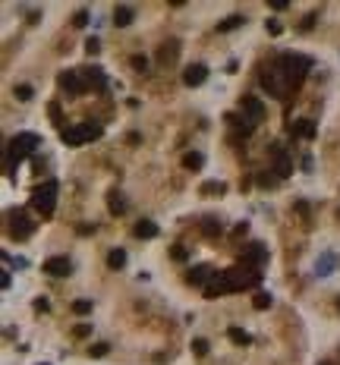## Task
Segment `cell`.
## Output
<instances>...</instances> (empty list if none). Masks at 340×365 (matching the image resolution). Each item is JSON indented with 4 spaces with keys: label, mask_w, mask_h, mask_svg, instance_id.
Wrapping results in <instances>:
<instances>
[{
    "label": "cell",
    "mask_w": 340,
    "mask_h": 365,
    "mask_svg": "<svg viewBox=\"0 0 340 365\" xmlns=\"http://www.w3.org/2000/svg\"><path fill=\"white\" fill-rule=\"evenodd\" d=\"M271 157H274V170H271V174H277V176H281V180H284V176H290L293 174V164H290V157H286L284 155V148H281V145H271Z\"/></svg>",
    "instance_id": "cell-11"
},
{
    "label": "cell",
    "mask_w": 340,
    "mask_h": 365,
    "mask_svg": "<svg viewBox=\"0 0 340 365\" xmlns=\"http://www.w3.org/2000/svg\"><path fill=\"white\" fill-rule=\"evenodd\" d=\"M38 145H41V139L35 132H19V136L10 139V148H6V170H10V176H16V164L25 155H32Z\"/></svg>",
    "instance_id": "cell-2"
},
{
    "label": "cell",
    "mask_w": 340,
    "mask_h": 365,
    "mask_svg": "<svg viewBox=\"0 0 340 365\" xmlns=\"http://www.w3.org/2000/svg\"><path fill=\"white\" fill-rule=\"evenodd\" d=\"M239 107H243V114H246V123H249V126H255V123H262V120H265V104L258 101V98L246 95L243 101H239Z\"/></svg>",
    "instance_id": "cell-10"
},
{
    "label": "cell",
    "mask_w": 340,
    "mask_h": 365,
    "mask_svg": "<svg viewBox=\"0 0 340 365\" xmlns=\"http://www.w3.org/2000/svg\"><path fill=\"white\" fill-rule=\"evenodd\" d=\"M262 85L268 88V95H274V98H284L286 91H290V79H286V72L281 70V63H277V60L262 72Z\"/></svg>",
    "instance_id": "cell-6"
},
{
    "label": "cell",
    "mask_w": 340,
    "mask_h": 365,
    "mask_svg": "<svg viewBox=\"0 0 340 365\" xmlns=\"http://www.w3.org/2000/svg\"><path fill=\"white\" fill-rule=\"evenodd\" d=\"M192 353H196V356H208V340H202V337L192 340Z\"/></svg>",
    "instance_id": "cell-29"
},
{
    "label": "cell",
    "mask_w": 340,
    "mask_h": 365,
    "mask_svg": "<svg viewBox=\"0 0 340 365\" xmlns=\"http://www.w3.org/2000/svg\"><path fill=\"white\" fill-rule=\"evenodd\" d=\"M32 233H35L32 217L25 214V211H13V214H10V236H13L16 243H22V240H29Z\"/></svg>",
    "instance_id": "cell-7"
},
{
    "label": "cell",
    "mask_w": 340,
    "mask_h": 365,
    "mask_svg": "<svg viewBox=\"0 0 340 365\" xmlns=\"http://www.w3.org/2000/svg\"><path fill=\"white\" fill-rule=\"evenodd\" d=\"M262 283V274L246 264H236V268H227L221 274H215L205 287V296L208 299H217L221 293H236V290H249V287H258Z\"/></svg>",
    "instance_id": "cell-1"
},
{
    "label": "cell",
    "mask_w": 340,
    "mask_h": 365,
    "mask_svg": "<svg viewBox=\"0 0 340 365\" xmlns=\"http://www.w3.org/2000/svg\"><path fill=\"white\" fill-rule=\"evenodd\" d=\"M224 189H227L224 183H205V186H202V195H211V192H217V195H221Z\"/></svg>",
    "instance_id": "cell-30"
},
{
    "label": "cell",
    "mask_w": 340,
    "mask_h": 365,
    "mask_svg": "<svg viewBox=\"0 0 340 365\" xmlns=\"http://www.w3.org/2000/svg\"><path fill=\"white\" fill-rule=\"evenodd\" d=\"M202 233L205 236H221V224H217V221H205L202 224Z\"/></svg>",
    "instance_id": "cell-25"
},
{
    "label": "cell",
    "mask_w": 340,
    "mask_h": 365,
    "mask_svg": "<svg viewBox=\"0 0 340 365\" xmlns=\"http://www.w3.org/2000/svg\"><path fill=\"white\" fill-rule=\"evenodd\" d=\"M318 271H322V277H324V274H328V271H331V255H324V258H322V264H318Z\"/></svg>",
    "instance_id": "cell-37"
},
{
    "label": "cell",
    "mask_w": 340,
    "mask_h": 365,
    "mask_svg": "<svg viewBox=\"0 0 340 365\" xmlns=\"http://www.w3.org/2000/svg\"><path fill=\"white\" fill-rule=\"evenodd\" d=\"M208 277H215L208 264H196V268H189V283H196V287H198V283H205Z\"/></svg>",
    "instance_id": "cell-17"
},
{
    "label": "cell",
    "mask_w": 340,
    "mask_h": 365,
    "mask_svg": "<svg viewBox=\"0 0 340 365\" xmlns=\"http://www.w3.org/2000/svg\"><path fill=\"white\" fill-rule=\"evenodd\" d=\"M202 164H205V157L198 155V151H189V155L183 157V167H186V170H198Z\"/></svg>",
    "instance_id": "cell-19"
},
{
    "label": "cell",
    "mask_w": 340,
    "mask_h": 365,
    "mask_svg": "<svg viewBox=\"0 0 340 365\" xmlns=\"http://www.w3.org/2000/svg\"><path fill=\"white\" fill-rule=\"evenodd\" d=\"M132 19H136V10H132V6H126V3L113 6V25H117V29H126Z\"/></svg>",
    "instance_id": "cell-15"
},
{
    "label": "cell",
    "mask_w": 340,
    "mask_h": 365,
    "mask_svg": "<svg viewBox=\"0 0 340 365\" xmlns=\"http://www.w3.org/2000/svg\"><path fill=\"white\" fill-rule=\"evenodd\" d=\"M60 88H66V95H82L89 88V82H85L82 70H66L60 72Z\"/></svg>",
    "instance_id": "cell-8"
},
{
    "label": "cell",
    "mask_w": 340,
    "mask_h": 365,
    "mask_svg": "<svg viewBox=\"0 0 340 365\" xmlns=\"http://www.w3.org/2000/svg\"><path fill=\"white\" fill-rule=\"evenodd\" d=\"M243 264L252 271H262V264H268V249H265L262 243H252L249 249L243 252Z\"/></svg>",
    "instance_id": "cell-9"
},
{
    "label": "cell",
    "mask_w": 340,
    "mask_h": 365,
    "mask_svg": "<svg viewBox=\"0 0 340 365\" xmlns=\"http://www.w3.org/2000/svg\"><path fill=\"white\" fill-rule=\"evenodd\" d=\"M227 337H230V340L236 343V347H246V343L252 340V337L246 334V330H239V328H230V330H227Z\"/></svg>",
    "instance_id": "cell-21"
},
{
    "label": "cell",
    "mask_w": 340,
    "mask_h": 365,
    "mask_svg": "<svg viewBox=\"0 0 340 365\" xmlns=\"http://www.w3.org/2000/svg\"><path fill=\"white\" fill-rule=\"evenodd\" d=\"M136 236H139V240H155V236H158V224L139 221V224H136Z\"/></svg>",
    "instance_id": "cell-18"
},
{
    "label": "cell",
    "mask_w": 340,
    "mask_h": 365,
    "mask_svg": "<svg viewBox=\"0 0 340 365\" xmlns=\"http://www.w3.org/2000/svg\"><path fill=\"white\" fill-rule=\"evenodd\" d=\"M243 22H246L243 16H227L224 22H217V32H233V29H239Z\"/></svg>",
    "instance_id": "cell-20"
},
{
    "label": "cell",
    "mask_w": 340,
    "mask_h": 365,
    "mask_svg": "<svg viewBox=\"0 0 340 365\" xmlns=\"http://www.w3.org/2000/svg\"><path fill=\"white\" fill-rule=\"evenodd\" d=\"M82 76H85V82H89V88H95V91H107V76H104L101 66H85Z\"/></svg>",
    "instance_id": "cell-12"
},
{
    "label": "cell",
    "mask_w": 340,
    "mask_h": 365,
    "mask_svg": "<svg viewBox=\"0 0 340 365\" xmlns=\"http://www.w3.org/2000/svg\"><path fill=\"white\" fill-rule=\"evenodd\" d=\"M70 271H72V264H70V258H63V255H57V258H48V261H44V274L66 277Z\"/></svg>",
    "instance_id": "cell-14"
},
{
    "label": "cell",
    "mask_w": 340,
    "mask_h": 365,
    "mask_svg": "<svg viewBox=\"0 0 340 365\" xmlns=\"http://www.w3.org/2000/svg\"><path fill=\"white\" fill-rule=\"evenodd\" d=\"M268 32H271V35H281V22H274V19H271V22H268Z\"/></svg>",
    "instance_id": "cell-40"
},
{
    "label": "cell",
    "mask_w": 340,
    "mask_h": 365,
    "mask_svg": "<svg viewBox=\"0 0 340 365\" xmlns=\"http://www.w3.org/2000/svg\"><path fill=\"white\" fill-rule=\"evenodd\" d=\"M107 343H91V347H89V356H95V359H101V356H107Z\"/></svg>",
    "instance_id": "cell-28"
},
{
    "label": "cell",
    "mask_w": 340,
    "mask_h": 365,
    "mask_svg": "<svg viewBox=\"0 0 340 365\" xmlns=\"http://www.w3.org/2000/svg\"><path fill=\"white\" fill-rule=\"evenodd\" d=\"M107 208H110V214H123V211H126V202L117 195V192H110V202H107Z\"/></svg>",
    "instance_id": "cell-23"
},
{
    "label": "cell",
    "mask_w": 340,
    "mask_h": 365,
    "mask_svg": "<svg viewBox=\"0 0 340 365\" xmlns=\"http://www.w3.org/2000/svg\"><path fill=\"white\" fill-rule=\"evenodd\" d=\"M132 66H136V70H142V72H145V70H148V60H145L142 54H136V57H132Z\"/></svg>",
    "instance_id": "cell-33"
},
{
    "label": "cell",
    "mask_w": 340,
    "mask_h": 365,
    "mask_svg": "<svg viewBox=\"0 0 340 365\" xmlns=\"http://www.w3.org/2000/svg\"><path fill=\"white\" fill-rule=\"evenodd\" d=\"M13 95H16L19 101H32V95H35V91H32V85H16V91H13Z\"/></svg>",
    "instance_id": "cell-27"
},
{
    "label": "cell",
    "mask_w": 340,
    "mask_h": 365,
    "mask_svg": "<svg viewBox=\"0 0 340 365\" xmlns=\"http://www.w3.org/2000/svg\"><path fill=\"white\" fill-rule=\"evenodd\" d=\"M177 41H170V44H164V48H161V63H170L173 60V57H177Z\"/></svg>",
    "instance_id": "cell-24"
},
{
    "label": "cell",
    "mask_w": 340,
    "mask_h": 365,
    "mask_svg": "<svg viewBox=\"0 0 340 365\" xmlns=\"http://www.w3.org/2000/svg\"><path fill=\"white\" fill-rule=\"evenodd\" d=\"M290 136H293V139H315V123H312V120H296V123H290Z\"/></svg>",
    "instance_id": "cell-16"
},
{
    "label": "cell",
    "mask_w": 340,
    "mask_h": 365,
    "mask_svg": "<svg viewBox=\"0 0 340 365\" xmlns=\"http://www.w3.org/2000/svg\"><path fill=\"white\" fill-rule=\"evenodd\" d=\"M173 258H177V261H186V258H189V252H186L183 245H173Z\"/></svg>",
    "instance_id": "cell-34"
},
{
    "label": "cell",
    "mask_w": 340,
    "mask_h": 365,
    "mask_svg": "<svg viewBox=\"0 0 340 365\" xmlns=\"http://www.w3.org/2000/svg\"><path fill=\"white\" fill-rule=\"evenodd\" d=\"M72 312H76V315H89L91 312V299H76L72 302Z\"/></svg>",
    "instance_id": "cell-26"
},
{
    "label": "cell",
    "mask_w": 340,
    "mask_h": 365,
    "mask_svg": "<svg viewBox=\"0 0 340 365\" xmlns=\"http://www.w3.org/2000/svg\"><path fill=\"white\" fill-rule=\"evenodd\" d=\"M277 63H281V70L286 72V79H290V88H299L305 79V72H309V57L303 54H281L277 57Z\"/></svg>",
    "instance_id": "cell-3"
},
{
    "label": "cell",
    "mask_w": 340,
    "mask_h": 365,
    "mask_svg": "<svg viewBox=\"0 0 340 365\" xmlns=\"http://www.w3.org/2000/svg\"><path fill=\"white\" fill-rule=\"evenodd\" d=\"M312 25H315V16H305V19H303V25H299V29H303V32H309Z\"/></svg>",
    "instance_id": "cell-38"
},
{
    "label": "cell",
    "mask_w": 340,
    "mask_h": 365,
    "mask_svg": "<svg viewBox=\"0 0 340 365\" xmlns=\"http://www.w3.org/2000/svg\"><path fill=\"white\" fill-rule=\"evenodd\" d=\"M85 51H89V54H98V51H101L98 48V38H89V41H85Z\"/></svg>",
    "instance_id": "cell-36"
},
{
    "label": "cell",
    "mask_w": 340,
    "mask_h": 365,
    "mask_svg": "<svg viewBox=\"0 0 340 365\" xmlns=\"http://www.w3.org/2000/svg\"><path fill=\"white\" fill-rule=\"evenodd\" d=\"M101 123H76V126H63L60 129V139H63L66 145H82V142H89V139H101Z\"/></svg>",
    "instance_id": "cell-4"
},
{
    "label": "cell",
    "mask_w": 340,
    "mask_h": 365,
    "mask_svg": "<svg viewBox=\"0 0 340 365\" xmlns=\"http://www.w3.org/2000/svg\"><path fill=\"white\" fill-rule=\"evenodd\" d=\"M72 25H76V29H85V25H89V13H85V10H79L76 16H72Z\"/></svg>",
    "instance_id": "cell-31"
},
{
    "label": "cell",
    "mask_w": 340,
    "mask_h": 365,
    "mask_svg": "<svg viewBox=\"0 0 340 365\" xmlns=\"http://www.w3.org/2000/svg\"><path fill=\"white\" fill-rule=\"evenodd\" d=\"M107 264H110V268H123V264H126V252L123 249H110Z\"/></svg>",
    "instance_id": "cell-22"
},
{
    "label": "cell",
    "mask_w": 340,
    "mask_h": 365,
    "mask_svg": "<svg viewBox=\"0 0 340 365\" xmlns=\"http://www.w3.org/2000/svg\"><path fill=\"white\" fill-rule=\"evenodd\" d=\"M258 186H274V176H268V174H262V176H258Z\"/></svg>",
    "instance_id": "cell-39"
},
{
    "label": "cell",
    "mask_w": 340,
    "mask_h": 365,
    "mask_svg": "<svg viewBox=\"0 0 340 365\" xmlns=\"http://www.w3.org/2000/svg\"><path fill=\"white\" fill-rule=\"evenodd\" d=\"M205 79H208V66H205V63H192V66H186V72H183V82L189 85V88L202 85Z\"/></svg>",
    "instance_id": "cell-13"
},
{
    "label": "cell",
    "mask_w": 340,
    "mask_h": 365,
    "mask_svg": "<svg viewBox=\"0 0 340 365\" xmlns=\"http://www.w3.org/2000/svg\"><path fill=\"white\" fill-rule=\"evenodd\" d=\"M54 205H57V180L41 183L35 192H32V208H35L41 217H51V214H54Z\"/></svg>",
    "instance_id": "cell-5"
},
{
    "label": "cell",
    "mask_w": 340,
    "mask_h": 365,
    "mask_svg": "<svg viewBox=\"0 0 340 365\" xmlns=\"http://www.w3.org/2000/svg\"><path fill=\"white\" fill-rule=\"evenodd\" d=\"M252 305H255V309H268V305H271V296H268V293H258Z\"/></svg>",
    "instance_id": "cell-32"
},
{
    "label": "cell",
    "mask_w": 340,
    "mask_h": 365,
    "mask_svg": "<svg viewBox=\"0 0 340 365\" xmlns=\"http://www.w3.org/2000/svg\"><path fill=\"white\" fill-rule=\"evenodd\" d=\"M48 110H51V117H54V120L60 123V104H51V107H48Z\"/></svg>",
    "instance_id": "cell-41"
},
{
    "label": "cell",
    "mask_w": 340,
    "mask_h": 365,
    "mask_svg": "<svg viewBox=\"0 0 340 365\" xmlns=\"http://www.w3.org/2000/svg\"><path fill=\"white\" fill-rule=\"evenodd\" d=\"M72 334H76V337H89V334H91V324H79Z\"/></svg>",
    "instance_id": "cell-35"
}]
</instances>
